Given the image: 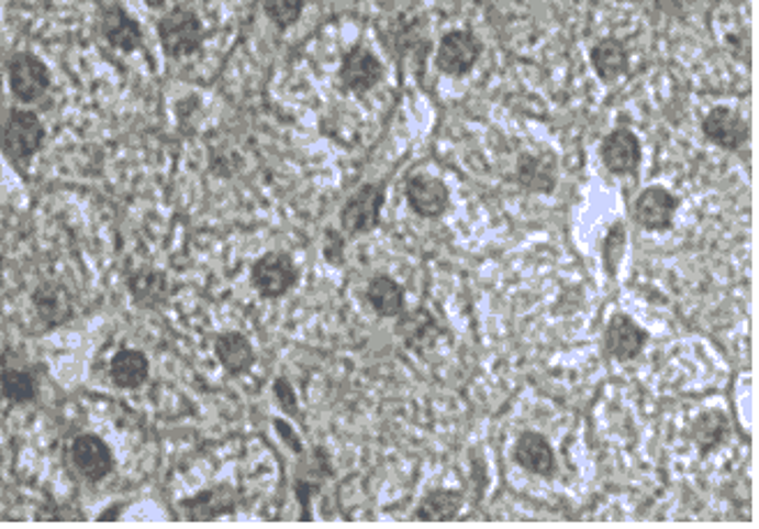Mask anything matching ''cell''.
<instances>
[{
	"label": "cell",
	"instance_id": "1",
	"mask_svg": "<svg viewBox=\"0 0 759 529\" xmlns=\"http://www.w3.org/2000/svg\"><path fill=\"white\" fill-rule=\"evenodd\" d=\"M157 35L169 58H188L201 49L205 31L197 12L180 5L157 21Z\"/></svg>",
	"mask_w": 759,
	"mask_h": 529
},
{
	"label": "cell",
	"instance_id": "2",
	"mask_svg": "<svg viewBox=\"0 0 759 529\" xmlns=\"http://www.w3.org/2000/svg\"><path fill=\"white\" fill-rule=\"evenodd\" d=\"M249 280L261 298H270L272 301V298H282L298 285L301 271H298L289 252L272 250L252 264Z\"/></svg>",
	"mask_w": 759,
	"mask_h": 529
},
{
	"label": "cell",
	"instance_id": "3",
	"mask_svg": "<svg viewBox=\"0 0 759 529\" xmlns=\"http://www.w3.org/2000/svg\"><path fill=\"white\" fill-rule=\"evenodd\" d=\"M44 136H47V132H44L37 113L26 109H12L5 119L3 153L14 165L29 163V159L37 155V151L42 148Z\"/></svg>",
	"mask_w": 759,
	"mask_h": 529
},
{
	"label": "cell",
	"instance_id": "4",
	"mask_svg": "<svg viewBox=\"0 0 759 529\" xmlns=\"http://www.w3.org/2000/svg\"><path fill=\"white\" fill-rule=\"evenodd\" d=\"M386 203V183H365L342 209V229L349 236L370 234L381 222V209Z\"/></svg>",
	"mask_w": 759,
	"mask_h": 529
},
{
	"label": "cell",
	"instance_id": "5",
	"mask_svg": "<svg viewBox=\"0 0 759 529\" xmlns=\"http://www.w3.org/2000/svg\"><path fill=\"white\" fill-rule=\"evenodd\" d=\"M8 81L12 96L19 102L31 104L49 90L52 73L42 58L31 52H21L8 60Z\"/></svg>",
	"mask_w": 759,
	"mask_h": 529
},
{
	"label": "cell",
	"instance_id": "6",
	"mask_svg": "<svg viewBox=\"0 0 759 529\" xmlns=\"http://www.w3.org/2000/svg\"><path fill=\"white\" fill-rule=\"evenodd\" d=\"M482 56V42L471 31H450L436 49V67L448 77L469 75Z\"/></svg>",
	"mask_w": 759,
	"mask_h": 529
},
{
	"label": "cell",
	"instance_id": "7",
	"mask_svg": "<svg viewBox=\"0 0 759 529\" xmlns=\"http://www.w3.org/2000/svg\"><path fill=\"white\" fill-rule=\"evenodd\" d=\"M404 195H406L411 211L427 220L442 218L448 211V203H450V192L446 183L429 174L409 176Z\"/></svg>",
	"mask_w": 759,
	"mask_h": 529
},
{
	"label": "cell",
	"instance_id": "8",
	"mask_svg": "<svg viewBox=\"0 0 759 529\" xmlns=\"http://www.w3.org/2000/svg\"><path fill=\"white\" fill-rule=\"evenodd\" d=\"M381 77H383L381 60L370 49L362 47V44H356L354 49L344 54L339 75H337L342 86L356 96L370 93V90L381 81Z\"/></svg>",
	"mask_w": 759,
	"mask_h": 529
},
{
	"label": "cell",
	"instance_id": "9",
	"mask_svg": "<svg viewBox=\"0 0 759 529\" xmlns=\"http://www.w3.org/2000/svg\"><path fill=\"white\" fill-rule=\"evenodd\" d=\"M679 199L660 186H649L641 190L633 206L635 222L647 232H667L674 222Z\"/></svg>",
	"mask_w": 759,
	"mask_h": 529
},
{
	"label": "cell",
	"instance_id": "10",
	"mask_svg": "<svg viewBox=\"0 0 759 529\" xmlns=\"http://www.w3.org/2000/svg\"><path fill=\"white\" fill-rule=\"evenodd\" d=\"M70 455L75 470L90 483L107 478L113 472V467H116V460H113L109 444L93 432L79 434L72 442Z\"/></svg>",
	"mask_w": 759,
	"mask_h": 529
},
{
	"label": "cell",
	"instance_id": "11",
	"mask_svg": "<svg viewBox=\"0 0 759 529\" xmlns=\"http://www.w3.org/2000/svg\"><path fill=\"white\" fill-rule=\"evenodd\" d=\"M702 132L708 142L725 151H739L750 140L748 121L729 107H713L702 121Z\"/></svg>",
	"mask_w": 759,
	"mask_h": 529
},
{
	"label": "cell",
	"instance_id": "12",
	"mask_svg": "<svg viewBox=\"0 0 759 529\" xmlns=\"http://www.w3.org/2000/svg\"><path fill=\"white\" fill-rule=\"evenodd\" d=\"M100 31L111 47L123 52V54H132L136 49H142V44H144V33H142L139 21L130 16V12L119 3L102 5Z\"/></svg>",
	"mask_w": 759,
	"mask_h": 529
},
{
	"label": "cell",
	"instance_id": "13",
	"mask_svg": "<svg viewBox=\"0 0 759 529\" xmlns=\"http://www.w3.org/2000/svg\"><path fill=\"white\" fill-rule=\"evenodd\" d=\"M127 291L139 308L159 310L171 301L174 285L165 271L142 266L127 275Z\"/></svg>",
	"mask_w": 759,
	"mask_h": 529
},
{
	"label": "cell",
	"instance_id": "14",
	"mask_svg": "<svg viewBox=\"0 0 759 529\" xmlns=\"http://www.w3.org/2000/svg\"><path fill=\"white\" fill-rule=\"evenodd\" d=\"M649 333L635 324L628 315H614L605 329V350L616 361H633L647 348Z\"/></svg>",
	"mask_w": 759,
	"mask_h": 529
},
{
	"label": "cell",
	"instance_id": "15",
	"mask_svg": "<svg viewBox=\"0 0 759 529\" xmlns=\"http://www.w3.org/2000/svg\"><path fill=\"white\" fill-rule=\"evenodd\" d=\"M395 331L402 338L404 348H409L411 352H416V354L432 352L436 348V340L442 338L439 321H436V317L432 312H427L425 308L402 312Z\"/></svg>",
	"mask_w": 759,
	"mask_h": 529
},
{
	"label": "cell",
	"instance_id": "16",
	"mask_svg": "<svg viewBox=\"0 0 759 529\" xmlns=\"http://www.w3.org/2000/svg\"><path fill=\"white\" fill-rule=\"evenodd\" d=\"M515 178L528 192L551 195L559 180L555 157H551L549 153H522L517 157Z\"/></svg>",
	"mask_w": 759,
	"mask_h": 529
},
{
	"label": "cell",
	"instance_id": "17",
	"mask_svg": "<svg viewBox=\"0 0 759 529\" xmlns=\"http://www.w3.org/2000/svg\"><path fill=\"white\" fill-rule=\"evenodd\" d=\"M513 458L522 470L538 476H555L557 472L555 449H551L545 434L534 430H526L517 437V442L513 447Z\"/></svg>",
	"mask_w": 759,
	"mask_h": 529
},
{
	"label": "cell",
	"instance_id": "18",
	"mask_svg": "<svg viewBox=\"0 0 759 529\" xmlns=\"http://www.w3.org/2000/svg\"><path fill=\"white\" fill-rule=\"evenodd\" d=\"M601 157H603V165L612 174L616 176L633 174L639 167V159H641V146H639L637 134L628 128L612 130L601 146Z\"/></svg>",
	"mask_w": 759,
	"mask_h": 529
},
{
	"label": "cell",
	"instance_id": "19",
	"mask_svg": "<svg viewBox=\"0 0 759 529\" xmlns=\"http://www.w3.org/2000/svg\"><path fill=\"white\" fill-rule=\"evenodd\" d=\"M33 306L40 315V319L47 327H60L75 312L72 296L65 285L56 280H44L33 291Z\"/></svg>",
	"mask_w": 759,
	"mask_h": 529
},
{
	"label": "cell",
	"instance_id": "20",
	"mask_svg": "<svg viewBox=\"0 0 759 529\" xmlns=\"http://www.w3.org/2000/svg\"><path fill=\"white\" fill-rule=\"evenodd\" d=\"M215 356L228 375H245L257 363V352L247 335L238 331H226L215 338Z\"/></svg>",
	"mask_w": 759,
	"mask_h": 529
},
{
	"label": "cell",
	"instance_id": "21",
	"mask_svg": "<svg viewBox=\"0 0 759 529\" xmlns=\"http://www.w3.org/2000/svg\"><path fill=\"white\" fill-rule=\"evenodd\" d=\"M180 509L186 511L188 520H215L236 509V493L232 486L209 488L182 502Z\"/></svg>",
	"mask_w": 759,
	"mask_h": 529
},
{
	"label": "cell",
	"instance_id": "22",
	"mask_svg": "<svg viewBox=\"0 0 759 529\" xmlns=\"http://www.w3.org/2000/svg\"><path fill=\"white\" fill-rule=\"evenodd\" d=\"M591 65L598 79L605 84H614L616 79L628 75L630 60H628V52L624 44L610 37V40H601L591 49Z\"/></svg>",
	"mask_w": 759,
	"mask_h": 529
},
{
	"label": "cell",
	"instance_id": "23",
	"mask_svg": "<svg viewBox=\"0 0 759 529\" xmlns=\"http://www.w3.org/2000/svg\"><path fill=\"white\" fill-rule=\"evenodd\" d=\"M109 375H111V382L119 388H127V390L139 388L146 384L150 375V361L139 350H121L111 359Z\"/></svg>",
	"mask_w": 759,
	"mask_h": 529
},
{
	"label": "cell",
	"instance_id": "24",
	"mask_svg": "<svg viewBox=\"0 0 759 529\" xmlns=\"http://www.w3.org/2000/svg\"><path fill=\"white\" fill-rule=\"evenodd\" d=\"M365 296L379 317H400L404 312V289L390 275H375Z\"/></svg>",
	"mask_w": 759,
	"mask_h": 529
},
{
	"label": "cell",
	"instance_id": "25",
	"mask_svg": "<svg viewBox=\"0 0 759 529\" xmlns=\"http://www.w3.org/2000/svg\"><path fill=\"white\" fill-rule=\"evenodd\" d=\"M727 434H729V419L721 409L702 411L693 423V440L704 455L711 453L713 449H718L725 442Z\"/></svg>",
	"mask_w": 759,
	"mask_h": 529
},
{
	"label": "cell",
	"instance_id": "26",
	"mask_svg": "<svg viewBox=\"0 0 759 529\" xmlns=\"http://www.w3.org/2000/svg\"><path fill=\"white\" fill-rule=\"evenodd\" d=\"M459 509H462V493H455V491H429L421 504H418V511H416V520H425V522H446L453 520Z\"/></svg>",
	"mask_w": 759,
	"mask_h": 529
},
{
	"label": "cell",
	"instance_id": "27",
	"mask_svg": "<svg viewBox=\"0 0 759 529\" xmlns=\"http://www.w3.org/2000/svg\"><path fill=\"white\" fill-rule=\"evenodd\" d=\"M3 396L14 405H24L35 400L37 384L35 377L19 367H3Z\"/></svg>",
	"mask_w": 759,
	"mask_h": 529
},
{
	"label": "cell",
	"instance_id": "28",
	"mask_svg": "<svg viewBox=\"0 0 759 529\" xmlns=\"http://www.w3.org/2000/svg\"><path fill=\"white\" fill-rule=\"evenodd\" d=\"M303 10H305L303 0H270V3H264L266 16L282 31L293 26L295 21L301 19Z\"/></svg>",
	"mask_w": 759,
	"mask_h": 529
},
{
	"label": "cell",
	"instance_id": "29",
	"mask_svg": "<svg viewBox=\"0 0 759 529\" xmlns=\"http://www.w3.org/2000/svg\"><path fill=\"white\" fill-rule=\"evenodd\" d=\"M624 247H626V227L621 222H614L603 243V262L612 278L616 275V266L621 264V260H624Z\"/></svg>",
	"mask_w": 759,
	"mask_h": 529
},
{
	"label": "cell",
	"instance_id": "30",
	"mask_svg": "<svg viewBox=\"0 0 759 529\" xmlns=\"http://www.w3.org/2000/svg\"><path fill=\"white\" fill-rule=\"evenodd\" d=\"M272 390H275V398H278L280 407L289 414V417H298V398L293 394L291 384L284 377H278L272 384Z\"/></svg>",
	"mask_w": 759,
	"mask_h": 529
},
{
	"label": "cell",
	"instance_id": "31",
	"mask_svg": "<svg viewBox=\"0 0 759 529\" xmlns=\"http://www.w3.org/2000/svg\"><path fill=\"white\" fill-rule=\"evenodd\" d=\"M324 255L335 266H339L344 262V236L337 232V229H328V232H326Z\"/></svg>",
	"mask_w": 759,
	"mask_h": 529
},
{
	"label": "cell",
	"instance_id": "32",
	"mask_svg": "<svg viewBox=\"0 0 759 529\" xmlns=\"http://www.w3.org/2000/svg\"><path fill=\"white\" fill-rule=\"evenodd\" d=\"M272 423H275V428H278V432H280L282 440L293 449V453L301 455V453H303V444H301V440H298V437H295L293 428H291L287 421H282V419H275Z\"/></svg>",
	"mask_w": 759,
	"mask_h": 529
}]
</instances>
